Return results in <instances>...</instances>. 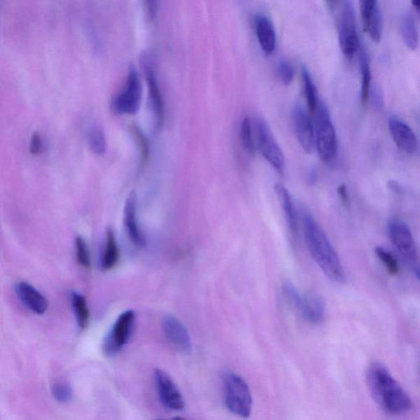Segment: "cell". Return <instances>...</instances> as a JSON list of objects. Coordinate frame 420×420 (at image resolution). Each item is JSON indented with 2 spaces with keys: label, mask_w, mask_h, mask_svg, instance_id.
I'll return each instance as SVG.
<instances>
[{
  "label": "cell",
  "mask_w": 420,
  "mask_h": 420,
  "mask_svg": "<svg viewBox=\"0 0 420 420\" xmlns=\"http://www.w3.org/2000/svg\"><path fill=\"white\" fill-rule=\"evenodd\" d=\"M366 383L374 402L388 414L407 413L412 400L384 365L371 364L366 371Z\"/></svg>",
  "instance_id": "cell-1"
},
{
  "label": "cell",
  "mask_w": 420,
  "mask_h": 420,
  "mask_svg": "<svg viewBox=\"0 0 420 420\" xmlns=\"http://www.w3.org/2000/svg\"><path fill=\"white\" fill-rule=\"evenodd\" d=\"M302 224L307 248L318 267L331 281L344 283L346 281L344 268L325 231L306 211L303 212Z\"/></svg>",
  "instance_id": "cell-2"
},
{
  "label": "cell",
  "mask_w": 420,
  "mask_h": 420,
  "mask_svg": "<svg viewBox=\"0 0 420 420\" xmlns=\"http://www.w3.org/2000/svg\"><path fill=\"white\" fill-rule=\"evenodd\" d=\"M223 379L226 409L239 417H250L252 412L253 398L248 384L233 372H225Z\"/></svg>",
  "instance_id": "cell-3"
},
{
  "label": "cell",
  "mask_w": 420,
  "mask_h": 420,
  "mask_svg": "<svg viewBox=\"0 0 420 420\" xmlns=\"http://www.w3.org/2000/svg\"><path fill=\"white\" fill-rule=\"evenodd\" d=\"M315 116L316 148L323 161L331 162L337 153V135L330 110L320 100L313 113Z\"/></svg>",
  "instance_id": "cell-4"
},
{
  "label": "cell",
  "mask_w": 420,
  "mask_h": 420,
  "mask_svg": "<svg viewBox=\"0 0 420 420\" xmlns=\"http://www.w3.org/2000/svg\"><path fill=\"white\" fill-rule=\"evenodd\" d=\"M142 98L141 79L138 72L133 66L130 67L123 89L114 98L111 109L118 115L136 114L141 106Z\"/></svg>",
  "instance_id": "cell-5"
},
{
  "label": "cell",
  "mask_w": 420,
  "mask_h": 420,
  "mask_svg": "<svg viewBox=\"0 0 420 420\" xmlns=\"http://www.w3.org/2000/svg\"><path fill=\"white\" fill-rule=\"evenodd\" d=\"M255 146L278 175H283L285 170V158L281 148L264 120L258 118L255 123Z\"/></svg>",
  "instance_id": "cell-6"
},
{
  "label": "cell",
  "mask_w": 420,
  "mask_h": 420,
  "mask_svg": "<svg viewBox=\"0 0 420 420\" xmlns=\"http://www.w3.org/2000/svg\"><path fill=\"white\" fill-rule=\"evenodd\" d=\"M339 39L342 54L347 60H351L359 51L360 46L356 31L355 11L351 0H342Z\"/></svg>",
  "instance_id": "cell-7"
},
{
  "label": "cell",
  "mask_w": 420,
  "mask_h": 420,
  "mask_svg": "<svg viewBox=\"0 0 420 420\" xmlns=\"http://www.w3.org/2000/svg\"><path fill=\"white\" fill-rule=\"evenodd\" d=\"M141 65L148 86L149 104L153 110L154 123L156 129L158 130L162 128L163 123L164 104L151 56L144 55L141 60Z\"/></svg>",
  "instance_id": "cell-8"
},
{
  "label": "cell",
  "mask_w": 420,
  "mask_h": 420,
  "mask_svg": "<svg viewBox=\"0 0 420 420\" xmlns=\"http://www.w3.org/2000/svg\"><path fill=\"white\" fill-rule=\"evenodd\" d=\"M135 313L127 311L121 313L104 342V351L107 355H114L123 348L131 336Z\"/></svg>",
  "instance_id": "cell-9"
},
{
  "label": "cell",
  "mask_w": 420,
  "mask_h": 420,
  "mask_svg": "<svg viewBox=\"0 0 420 420\" xmlns=\"http://www.w3.org/2000/svg\"><path fill=\"white\" fill-rule=\"evenodd\" d=\"M292 122L298 143L304 151L311 154L316 148L315 124L302 105H296L292 111Z\"/></svg>",
  "instance_id": "cell-10"
},
{
  "label": "cell",
  "mask_w": 420,
  "mask_h": 420,
  "mask_svg": "<svg viewBox=\"0 0 420 420\" xmlns=\"http://www.w3.org/2000/svg\"><path fill=\"white\" fill-rule=\"evenodd\" d=\"M154 378L158 398L163 407L175 412L184 409V399L171 377L161 370H156Z\"/></svg>",
  "instance_id": "cell-11"
},
{
  "label": "cell",
  "mask_w": 420,
  "mask_h": 420,
  "mask_svg": "<svg viewBox=\"0 0 420 420\" xmlns=\"http://www.w3.org/2000/svg\"><path fill=\"white\" fill-rule=\"evenodd\" d=\"M388 229L390 240L399 252L409 262L416 259V245L409 226L403 222L393 219L389 222Z\"/></svg>",
  "instance_id": "cell-12"
},
{
  "label": "cell",
  "mask_w": 420,
  "mask_h": 420,
  "mask_svg": "<svg viewBox=\"0 0 420 420\" xmlns=\"http://www.w3.org/2000/svg\"><path fill=\"white\" fill-rule=\"evenodd\" d=\"M292 307L300 313L304 320L311 323H320L325 315V303L323 298L315 294L302 295L299 293Z\"/></svg>",
  "instance_id": "cell-13"
},
{
  "label": "cell",
  "mask_w": 420,
  "mask_h": 420,
  "mask_svg": "<svg viewBox=\"0 0 420 420\" xmlns=\"http://www.w3.org/2000/svg\"><path fill=\"white\" fill-rule=\"evenodd\" d=\"M162 330L171 344L178 350L190 354L192 344L189 332L182 321L172 316H164L162 320Z\"/></svg>",
  "instance_id": "cell-14"
},
{
  "label": "cell",
  "mask_w": 420,
  "mask_h": 420,
  "mask_svg": "<svg viewBox=\"0 0 420 420\" xmlns=\"http://www.w3.org/2000/svg\"><path fill=\"white\" fill-rule=\"evenodd\" d=\"M137 196L134 191L130 193L126 201L124 206V225L128 235L133 243L137 248H144L147 244L146 238L141 226H140L137 217Z\"/></svg>",
  "instance_id": "cell-15"
},
{
  "label": "cell",
  "mask_w": 420,
  "mask_h": 420,
  "mask_svg": "<svg viewBox=\"0 0 420 420\" xmlns=\"http://www.w3.org/2000/svg\"><path fill=\"white\" fill-rule=\"evenodd\" d=\"M388 125L393 141L400 151L407 154L417 152V137L407 123L398 118L392 117L389 119Z\"/></svg>",
  "instance_id": "cell-16"
},
{
  "label": "cell",
  "mask_w": 420,
  "mask_h": 420,
  "mask_svg": "<svg viewBox=\"0 0 420 420\" xmlns=\"http://www.w3.org/2000/svg\"><path fill=\"white\" fill-rule=\"evenodd\" d=\"M15 292L19 300L25 306L28 310L43 315L47 311L49 303L42 294L26 282H20L15 285Z\"/></svg>",
  "instance_id": "cell-17"
},
{
  "label": "cell",
  "mask_w": 420,
  "mask_h": 420,
  "mask_svg": "<svg viewBox=\"0 0 420 420\" xmlns=\"http://www.w3.org/2000/svg\"><path fill=\"white\" fill-rule=\"evenodd\" d=\"M255 32L263 51L272 55L276 49V32L271 21L267 17L258 15L255 19Z\"/></svg>",
  "instance_id": "cell-18"
},
{
  "label": "cell",
  "mask_w": 420,
  "mask_h": 420,
  "mask_svg": "<svg viewBox=\"0 0 420 420\" xmlns=\"http://www.w3.org/2000/svg\"><path fill=\"white\" fill-rule=\"evenodd\" d=\"M274 190L280 205H281L285 218L287 219L289 229L291 231L292 234L296 236L298 231L297 216L292 196L287 188L282 184H279V183L275 185Z\"/></svg>",
  "instance_id": "cell-19"
},
{
  "label": "cell",
  "mask_w": 420,
  "mask_h": 420,
  "mask_svg": "<svg viewBox=\"0 0 420 420\" xmlns=\"http://www.w3.org/2000/svg\"><path fill=\"white\" fill-rule=\"evenodd\" d=\"M119 249L114 231L108 229L106 233L104 249L101 257L100 268L103 271L113 269L119 262Z\"/></svg>",
  "instance_id": "cell-20"
},
{
  "label": "cell",
  "mask_w": 420,
  "mask_h": 420,
  "mask_svg": "<svg viewBox=\"0 0 420 420\" xmlns=\"http://www.w3.org/2000/svg\"><path fill=\"white\" fill-rule=\"evenodd\" d=\"M400 32L405 45L410 50H416L419 46V33L416 22L412 14L410 13H405L400 21Z\"/></svg>",
  "instance_id": "cell-21"
},
{
  "label": "cell",
  "mask_w": 420,
  "mask_h": 420,
  "mask_svg": "<svg viewBox=\"0 0 420 420\" xmlns=\"http://www.w3.org/2000/svg\"><path fill=\"white\" fill-rule=\"evenodd\" d=\"M359 65L362 76V84L360 90V99L364 105L369 100L371 88V70L369 57L364 47L360 46L359 49Z\"/></svg>",
  "instance_id": "cell-22"
},
{
  "label": "cell",
  "mask_w": 420,
  "mask_h": 420,
  "mask_svg": "<svg viewBox=\"0 0 420 420\" xmlns=\"http://www.w3.org/2000/svg\"><path fill=\"white\" fill-rule=\"evenodd\" d=\"M72 306L74 308L77 325L81 330H85L88 327L90 320V311L86 297L79 293H72Z\"/></svg>",
  "instance_id": "cell-23"
},
{
  "label": "cell",
  "mask_w": 420,
  "mask_h": 420,
  "mask_svg": "<svg viewBox=\"0 0 420 420\" xmlns=\"http://www.w3.org/2000/svg\"><path fill=\"white\" fill-rule=\"evenodd\" d=\"M302 80L308 109L311 114H313L318 102H320V99H318L316 86L305 67H302Z\"/></svg>",
  "instance_id": "cell-24"
},
{
  "label": "cell",
  "mask_w": 420,
  "mask_h": 420,
  "mask_svg": "<svg viewBox=\"0 0 420 420\" xmlns=\"http://www.w3.org/2000/svg\"><path fill=\"white\" fill-rule=\"evenodd\" d=\"M88 141L91 151L97 156H103L107 149L106 138L102 129L99 126L93 125L89 129Z\"/></svg>",
  "instance_id": "cell-25"
},
{
  "label": "cell",
  "mask_w": 420,
  "mask_h": 420,
  "mask_svg": "<svg viewBox=\"0 0 420 420\" xmlns=\"http://www.w3.org/2000/svg\"><path fill=\"white\" fill-rule=\"evenodd\" d=\"M360 7L365 29L369 26L370 23L382 18L378 0H360Z\"/></svg>",
  "instance_id": "cell-26"
},
{
  "label": "cell",
  "mask_w": 420,
  "mask_h": 420,
  "mask_svg": "<svg viewBox=\"0 0 420 420\" xmlns=\"http://www.w3.org/2000/svg\"><path fill=\"white\" fill-rule=\"evenodd\" d=\"M241 142H243L245 151H248L250 154H255L257 146H255V142H254L252 124H251V121L249 118H245L243 123H241Z\"/></svg>",
  "instance_id": "cell-27"
},
{
  "label": "cell",
  "mask_w": 420,
  "mask_h": 420,
  "mask_svg": "<svg viewBox=\"0 0 420 420\" xmlns=\"http://www.w3.org/2000/svg\"><path fill=\"white\" fill-rule=\"evenodd\" d=\"M76 262L81 267L90 269L91 265L90 254L88 244L81 236L75 240Z\"/></svg>",
  "instance_id": "cell-28"
},
{
  "label": "cell",
  "mask_w": 420,
  "mask_h": 420,
  "mask_svg": "<svg viewBox=\"0 0 420 420\" xmlns=\"http://www.w3.org/2000/svg\"><path fill=\"white\" fill-rule=\"evenodd\" d=\"M375 254L380 262L384 264L385 268L387 269L391 275L395 276V275L398 273L399 265L398 260L395 259V258L389 252V251L386 250L383 248H376Z\"/></svg>",
  "instance_id": "cell-29"
},
{
  "label": "cell",
  "mask_w": 420,
  "mask_h": 420,
  "mask_svg": "<svg viewBox=\"0 0 420 420\" xmlns=\"http://www.w3.org/2000/svg\"><path fill=\"white\" fill-rule=\"evenodd\" d=\"M52 394L57 402L60 403L69 402L72 399V392L69 384L65 383L55 384L52 387Z\"/></svg>",
  "instance_id": "cell-30"
},
{
  "label": "cell",
  "mask_w": 420,
  "mask_h": 420,
  "mask_svg": "<svg viewBox=\"0 0 420 420\" xmlns=\"http://www.w3.org/2000/svg\"><path fill=\"white\" fill-rule=\"evenodd\" d=\"M278 72L279 79L282 81L283 84H291V82L294 79V69L289 62H280V64L278 67Z\"/></svg>",
  "instance_id": "cell-31"
},
{
  "label": "cell",
  "mask_w": 420,
  "mask_h": 420,
  "mask_svg": "<svg viewBox=\"0 0 420 420\" xmlns=\"http://www.w3.org/2000/svg\"><path fill=\"white\" fill-rule=\"evenodd\" d=\"M133 133L135 138L137 140V142L139 144L140 151H141L142 162L144 163L146 162L149 157V144L147 141L146 137L144 136L141 130L137 127H134L133 129Z\"/></svg>",
  "instance_id": "cell-32"
},
{
  "label": "cell",
  "mask_w": 420,
  "mask_h": 420,
  "mask_svg": "<svg viewBox=\"0 0 420 420\" xmlns=\"http://www.w3.org/2000/svg\"><path fill=\"white\" fill-rule=\"evenodd\" d=\"M44 149V144H43L41 135L38 133L32 134L30 142V152L33 156H39Z\"/></svg>",
  "instance_id": "cell-33"
},
{
  "label": "cell",
  "mask_w": 420,
  "mask_h": 420,
  "mask_svg": "<svg viewBox=\"0 0 420 420\" xmlns=\"http://www.w3.org/2000/svg\"><path fill=\"white\" fill-rule=\"evenodd\" d=\"M158 0H144L147 16L149 20H154L156 17Z\"/></svg>",
  "instance_id": "cell-34"
},
{
  "label": "cell",
  "mask_w": 420,
  "mask_h": 420,
  "mask_svg": "<svg viewBox=\"0 0 420 420\" xmlns=\"http://www.w3.org/2000/svg\"><path fill=\"white\" fill-rule=\"evenodd\" d=\"M337 192H339V195L341 198L342 202L344 203L345 205L348 204L349 202V196L348 193H347L346 187L345 185H341L337 189Z\"/></svg>",
  "instance_id": "cell-35"
},
{
  "label": "cell",
  "mask_w": 420,
  "mask_h": 420,
  "mask_svg": "<svg viewBox=\"0 0 420 420\" xmlns=\"http://www.w3.org/2000/svg\"><path fill=\"white\" fill-rule=\"evenodd\" d=\"M388 187L390 189L394 191L395 193H398V194H400V193H402V187L399 186L397 182H390L388 183Z\"/></svg>",
  "instance_id": "cell-36"
},
{
  "label": "cell",
  "mask_w": 420,
  "mask_h": 420,
  "mask_svg": "<svg viewBox=\"0 0 420 420\" xmlns=\"http://www.w3.org/2000/svg\"><path fill=\"white\" fill-rule=\"evenodd\" d=\"M416 275H417V277H418V278L419 279V281H420V268L417 269V270H416Z\"/></svg>",
  "instance_id": "cell-37"
},
{
  "label": "cell",
  "mask_w": 420,
  "mask_h": 420,
  "mask_svg": "<svg viewBox=\"0 0 420 420\" xmlns=\"http://www.w3.org/2000/svg\"><path fill=\"white\" fill-rule=\"evenodd\" d=\"M328 1H330L332 4H335L337 0H328Z\"/></svg>",
  "instance_id": "cell-38"
}]
</instances>
